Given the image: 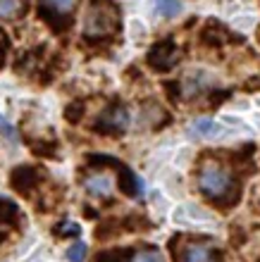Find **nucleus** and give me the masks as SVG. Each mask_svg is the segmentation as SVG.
<instances>
[{"label": "nucleus", "instance_id": "f257e3e1", "mask_svg": "<svg viewBox=\"0 0 260 262\" xmlns=\"http://www.w3.org/2000/svg\"><path fill=\"white\" fill-rule=\"evenodd\" d=\"M117 10L110 3H96L91 5L84 19V34L89 38H98V36H108L117 29Z\"/></svg>", "mask_w": 260, "mask_h": 262}, {"label": "nucleus", "instance_id": "f03ea898", "mask_svg": "<svg viewBox=\"0 0 260 262\" xmlns=\"http://www.w3.org/2000/svg\"><path fill=\"white\" fill-rule=\"evenodd\" d=\"M198 184L201 191L210 198H225L229 191H232V177L227 172L225 167L219 165H206L198 174Z\"/></svg>", "mask_w": 260, "mask_h": 262}, {"label": "nucleus", "instance_id": "7ed1b4c3", "mask_svg": "<svg viewBox=\"0 0 260 262\" xmlns=\"http://www.w3.org/2000/svg\"><path fill=\"white\" fill-rule=\"evenodd\" d=\"M98 126H101V129H105V131L122 134V131L129 126V115H127V110H124V107H112V110H108L103 117H101Z\"/></svg>", "mask_w": 260, "mask_h": 262}, {"label": "nucleus", "instance_id": "20e7f679", "mask_svg": "<svg viewBox=\"0 0 260 262\" xmlns=\"http://www.w3.org/2000/svg\"><path fill=\"white\" fill-rule=\"evenodd\" d=\"M177 60H179V53L172 48L170 43H163V46L151 50V64L155 69H170Z\"/></svg>", "mask_w": 260, "mask_h": 262}, {"label": "nucleus", "instance_id": "39448f33", "mask_svg": "<svg viewBox=\"0 0 260 262\" xmlns=\"http://www.w3.org/2000/svg\"><path fill=\"white\" fill-rule=\"evenodd\" d=\"M84 186L96 198H105V195L112 193V179H110L108 174H93V177H89V179L84 181Z\"/></svg>", "mask_w": 260, "mask_h": 262}, {"label": "nucleus", "instance_id": "423d86ee", "mask_svg": "<svg viewBox=\"0 0 260 262\" xmlns=\"http://www.w3.org/2000/svg\"><path fill=\"white\" fill-rule=\"evenodd\" d=\"M182 262H215V253L208 246H186L182 250Z\"/></svg>", "mask_w": 260, "mask_h": 262}, {"label": "nucleus", "instance_id": "0eeeda50", "mask_svg": "<svg viewBox=\"0 0 260 262\" xmlns=\"http://www.w3.org/2000/svg\"><path fill=\"white\" fill-rule=\"evenodd\" d=\"M41 5L46 7L50 14L65 17V14H72V12H74L76 0H41Z\"/></svg>", "mask_w": 260, "mask_h": 262}, {"label": "nucleus", "instance_id": "6e6552de", "mask_svg": "<svg viewBox=\"0 0 260 262\" xmlns=\"http://www.w3.org/2000/svg\"><path fill=\"white\" fill-rule=\"evenodd\" d=\"M153 7L155 12L163 17V19H172L182 12V3L179 0H153Z\"/></svg>", "mask_w": 260, "mask_h": 262}, {"label": "nucleus", "instance_id": "1a4fd4ad", "mask_svg": "<svg viewBox=\"0 0 260 262\" xmlns=\"http://www.w3.org/2000/svg\"><path fill=\"white\" fill-rule=\"evenodd\" d=\"M217 131V124L212 119H196L191 124V134L193 136H212Z\"/></svg>", "mask_w": 260, "mask_h": 262}, {"label": "nucleus", "instance_id": "9d476101", "mask_svg": "<svg viewBox=\"0 0 260 262\" xmlns=\"http://www.w3.org/2000/svg\"><path fill=\"white\" fill-rule=\"evenodd\" d=\"M22 10V0H0V17L5 19H12L17 17Z\"/></svg>", "mask_w": 260, "mask_h": 262}, {"label": "nucleus", "instance_id": "9b49d317", "mask_svg": "<svg viewBox=\"0 0 260 262\" xmlns=\"http://www.w3.org/2000/svg\"><path fill=\"white\" fill-rule=\"evenodd\" d=\"M131 262H165V260H163V255H160L157 250H141V253L134 255V260Z\"/></svg>", "mask_w": 260, "mask_h": 262}, {"label": "nucleus", "instance_id": "f8f14e48", "mask_svg": "<svg viewBox=\"0 0 260 262\" xmlns=\"http://www.w3.org/2000/svg\"><path fill=\"white\" fill-rule=\"evenodd\" d=\"M67 257L72 262H82L84 257H86V246H84V243H76V246H72V248L67 250Z\"/></svg>", "mask_w": 260, "mask_h": 262}, {"label": "nucleus", "instance_id": "ddd939ff", "mask_svg": "<svg viewBox=\"0 0 260 262\" xmlns=\"http://www.w3.org/2000/svg\"><path fill=\"white\" fill-rule=\"evenodd\" d=\"M0 134H3V136H7L10 141H14V138H17V136H14V129H12L10 124H7V122H5L3 117H0Z\"/></svg>", "mask_w": 260, "mask_h": 262}]
</instances>
